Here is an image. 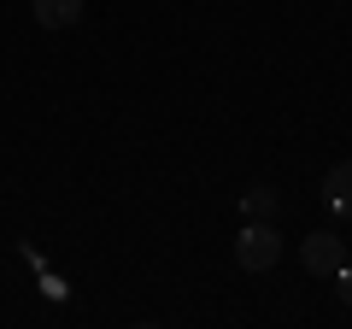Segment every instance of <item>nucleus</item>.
Masks as SVG:
<instances>
[{
  "mask_svg": "<svg viewBox=\"0 0 352 329\" xmlns=\"http://www.w3.org/2000/svg\"><path fill=\"white\" fill-rule=\"evenodd\" d=\"M235 265L241 270H276L282 265V235L270 217H247L235 235Z\"/></svg>",
  "mask_w": 352,
  "mask_h": 329,
  "instance_id": "nucleus-1",
  "label": "nucleus"
},
{
  "mask_svg": "<svg viewBox=\"0 0 352 329\" xmlns=\"http://www.w3.org/2000/svg\"><path fill=\"white\" fill-rule=\"evenodd\" d=\"M300 265L311 270V277H335V270L346 265V241L329 235V229H317V235L300 241Z\"/></svg>",
  "mask_w": 352,
  "mask_h": 329,
  "instance_id": "nucleus-2",
  "label": "nucleus"
},
{
  "mask_svg": "<svg viewBox=\"0 0 352 329\" xmlns=\"http://www.w3.org/2000/svg\"><path fill=\"white\" fill-rule=\"evenodd\" d=\"M36 6V24L41 30H71L82 18V0H30Z\"/></svg>",
  "mask_w": 352,
  "mask_h": 329,
  "instance_id": "nucleus-3",
  "label": "nucleus"
},
{
  "mask_svg": "<svg viewBox=\"0 0 352 329\" xmlns=\"http://www.w3.org/2000/svg\"><path fill=\"white\" fill-rule=\"evenodd\" d=\"M323 200L335 206L340 217H352V164H335V171L323 177Z\"/></svg>",
  "mask_w": 352,
  "mask_h": 329,
  "instance_id": "nucleus-4",
  "label": "nucleus"
},
{
  "mask_svg": "<svg viewBox=\"0 0 352 329\" xmlns=\"http://www.w3.org/2000/svg\"><path fill=\"white\" fill-rule=\"evenodd\" d=\"M276 206H282V194L270 189V182H252V189L241 194V217H276Z\"/></svg>",
  "mask_w": 352,
  "mask_h": 329,
  "instance_id": "nucleus-5",
  "label": "nucleus"
},
{
  "mask_svg": "<svg viewBox=\"0 0 352 329\" xmlns=\"http://www.w3.org/2000/svg\"><path fill=\"white\" fill-rule=\"evenodd\" d=\"M329 282H335L340 306H352V265H340V270H335V277H329Z\"/></svg>",
  "mask_w": 352,
  "mask_h": 329,
  "instance_id": "nucleus-6",
  "label": "nucleus"
}]
</instances>
